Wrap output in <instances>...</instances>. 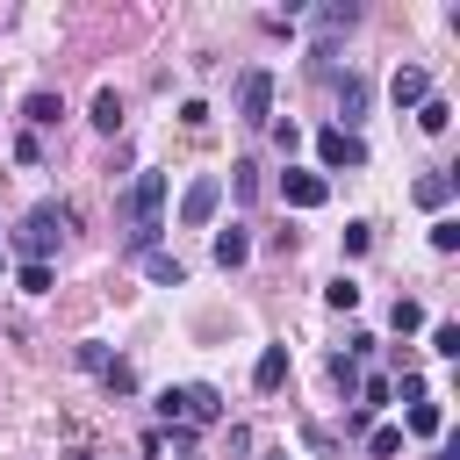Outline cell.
Wrapping results in <instances>:
<instances>
[{"label":"cell","instance_id":"6da1fadb","mask_svg":"<svg viewBox=\"0 0 460 460\" xmlns=\"http://www.w3.org/2000/svg\"><path fill=\"white\" fill-rule=\"evenodd\" d=\"M72 230V208L65 201H36L29 216H22V230H14V244H22V266H50V252H58V237Z\"/></svg>","mask_w":460,"mask_h":460},{"label":"cell","instance_id":"7a4b0ae2","mask_svg":"<svg viewBox=\"0 0 460 460\" xmlns=\"http://www.w3.org/2000/svg\"><path fill=\"white\" fill-rule=\"evenodd\" d=\"M158 208H165V172H158V165H144V172L129 180V194H122V216H129V230H151V223H158Z\"/></svg>","mask_w":460,"mask_h":460},{"label":"cell","instance_id":"3957f363","mask_svg":"<svg viewBox=\"0 0 460 460\" xmlns=\"http://www.w3.org/2000/svg\"><path fill=\"white\" fill-rule=\"evenodd\" d=\"M216 208H223V172H201V180L180 194V223H187V230H208Z\"/></svg>","mask_w":460,"mask_h":460},{"label":"cell","instance_id":"277c9868","mask_svg":"<svg viewBox=\"0 0 460 460\" xmlns=\"http://www.w3.org/2000/svg\"><path fill=\"white\" fill-rule=\"evenodd\" d=\"M237 122H273V72L266 65H252L237 79Z\"/></svg>","mask_w":460,"mask_h":460},{"label":"cell","instance_id":"5b68a950","mask_svg":"<svg viewBox=\"0 0 460 460\" xmlns=\"http://www.w3.org/2000/svg\"><path fill=\"white\" fill-rule=\"evenodd\" d=\"M280 201H288V208H323V201H331V180L288 165V172H280Z\"/></svg>","mask_w":460,"mask_h":460},{"label":"cell","instance_id":"8992f818","mask_svg":"<svg viewBox=\"0 0 460 460\" xmlns=\"http://www.w3.org/2000/svg\"><path fill=\"white\" fill-rule=\"evenodd\" d=\"M323 79L338 86V129L352 137V129H359V115H367V79H359V72H323Z\"/></svg>","mask_w":460,"mask_h":460},{"label":"cell","instance_id":"52a82bcc","mask_svg":"<svg viewBox=\"0 0 460 460\" xmlns=\"http://www.w3.org/2000/svg\"><path fill=\"white\" fill-rule=\"evenodd\" d=\"M316 158H323V165H367V144L331 122V129H316Z\"/></svg>","mask_w":460,"mask_h":460},{"label":"cell","instance_id":"ba28073f","mask_svg":"<svg viewBox=\"0 0 460 460\" xmlns=\"http://www.w3.org/2000/svg\"><path fill=\"white\" fill-rule=\"evenodd\" d=\"M388 93H395V108H410V115H417V108L431 101V72H424V65H402V72L388 79Z\"/></svg>","mask_w":460,"mask_h":460},{"label":"cell","instance_id":"9c48e42d","mask_svg":"<svg viewBox=\"0 0 460 460\" xmlns=\"http://www.w3.org/2000/svg\"><path fill=\"white\" fill-rule=\"evenodd\" d=\"M208 424H223V395L208 381H187V431H208Z\"/></svg>","mask_w":460,"mask_h":460},{"label":"cell","instance_id":"30bf717a","mask_svg":"<svg viewBox=\"0 0 460 460\" xmlns=\"http://www.w3.org/2000/svg\"><path fill=\"white\" fill-rule=\"evenodd\" d=\"M309 22H316V36H323V43H316V50H331V36H345V29H352V22H359V7H352V0H331V7H316V14H309Z\"/></svg>","mask_w":460,"mask_h":460},{"label":"cell","instance_id":"8fae6325","mask_svg":"<svg viewBox=\"0 0 460 460\" xmlns=\"http://www.w3.org/2000/svg\"><path fill=\"white\" fill-rule=\"evenodd\" d=\"M58 115H65V93H50V86H36V93L22 101V122H29V137H36V129H50Z\"/></svg>","mask_w":460,"mask_h":460},{"label":"cell","instance_id":"7c38bea8","mask_svg":"<svg viewBox=\"0 0 460 460\" xmlns=\"http://www.w3.org/2000/svg\"><path fill=\"white\" fill-rule=\"evenodd\" d=\"M280 381H288V345H266V352H259V367H252V388H259V395H273Z\"/></svg>","mask_w":460,"mask_h":460},{"label":"cell","instance_id":"4fadbf2b","mask_svg":"<svg viewBox=\"0 0 460 460\" xmlns=\"http://www.w3.org/2000/svg\"><path fill=\"white\" fill-rule=\"evenodd\" d=\"M252 259V237H244V223H230V230H216V266L230 273V266H244Z\"/></svg>","mask_w":460,"mask_h":460},{"label":"cell","instance_id":"5bb4252c","mask_svg":"<svg viewBox=\"0 0 460 460\" xmlns=\"http://www.w3.org/2000/svg\"><path fill=\"white\" fill-rule=\"evenodd\" d=\"M402 431H417V438H438V431H446V410H438V402H424V395H417V402H410V410H402Z\"/></svg>","mask_w":460,"mask_h":460},{"label":"cell","instance_id":"9a60e30c","mask_svg":"<svg viewBox=\"0 0 460 460\" xmlns=\"http://www.w3.org/2000/svg\"><path fill=\"white\" fill-rule=\"evenodd\" d=\"M93 129H101V137H115V129H122V93H115V86H101V93H93Z\"/></svg>","mask_w":460,"mask_h":460},{"label":"cell","instance_id":"2e32d148","mask_svg":"<svg viewBox=\"0 0 460 460\" xmlns=\"http://www.w3.org/2000/svg\"><path fill=\"white\" fill-rule=\"evenodd\" d=\"M410 194H417V208H446V201H453V172H424Z\"/></svg>","mask_w":460,"mask_h":460},{"label":"cell","instance_id":"e0dca14e","mask_svg":"<svg viewBox=\"0 0 460 460\" xmlns=\"http://www.w3.org/2000/svg\"><path fill=\"white\" fill-rule=\"evenodd\" d=\"M144 273H151L158 288H180V280H187V266H180L172 252H144Z\"/></svg>","mask_w":460,"mask_h":460},{"label":"cell","instance_id":"ac0fdd59","mask_svg":"<svg viewBox=\"0 0 460 460\" xmlns=\"http://www.w3.org/2000/svg\"><path fill=\"white\" fill-rule=\"evenodd\" d=\"M151 410H158V424H165V431H187V388H165Z\"/></svg>","mask_w":460,"mask_h":460},{"label":"cell","instance_id":"d6986e66","mask_svg":"<svg viewBox=\"0 0 460 460\" xmlns=\"http://www.w3.org/2000/svg\"><path fill=\"white\" fill-rule=\"evenodd\" d=\"M417 129H431V137H446V129H453V101H438V93H431V101L417 108Z\"/></svg>","mask_w":460,"mask_h":460},{"label":"cell","instance_id":"ffe728a7","mask_svg":"<svg viewBox=\"0 0 460 460\" xmlns=\"http://www.w3.org/2000/svg\"><path fill=\"white\" fill-rule=\"evenodd\" d=\"M101 388H108V395H137V367H129V359H108V367H101Z\"/></svg>","mask_w":460,"mask_h":460},{"label":"cell","instance_id":"44dd1931","mask_svg":"<svg viewBox=\"0 0 460 460\" xmlns=\"http://www.w3.org/2000/svg\"><path fill=\"white\" fill-rule=\"evenodd\" d=\"M230 194H237V201H252V194H259V165H252V158H237V165H230Z\"/></svg>","mask_w":460,"mask_h":460},{"label":"cell","instance_id":"7402d4cb","mask_svg":"<svg viewBox=\"0 0 460 460\" xmlns=\"http://www.w3.org/2000/svg\"><path fill=\"white\" fill-rule=\"evenodd\" d=\"M323 302H331V309H359V280H352V273H338V280L323 288Z\"/></svg>","mask_w":460,"mask_h":460},{"label":"cell","instance_id":"603a6c76","mask_svg":"<svg viewBox=\"0 0 460 460\" xmlns=\"http://www.w3.org/2000/svg\"><path fill=\"white\" fill-rule=\"evenodd\" d=\"M431 352L438 359H460V323H431Z\"/></svg>","mask_w":460,"mask_h":460},{"label":"cell","instance_id":"cb8c5ba5","mask_svg":"<svg viewBox=\"0 0 460 460\" xmlns=\"http://www.w3.org/2000/svg\"><path fill=\"white\" fill-rule=\"evenodd\" d=\"M72 359H79L86 374H101V367H108V345H101V338H79V345H72Z\"/></svg>","mask_w":460,"mask_h":460},{"label":"cell","instance_id":"d4e9b609","mask_svg":"<svg viewBox=\"0 0 460 460\" xmlns=\"http://www.w3.org/2000/svg\"><path fill=\"white\" fill-rule=\"evenodd\" d=\"M431 252H460V223H453V216L431 223Z\"/></svg>","mask_w":460,"mask_h":460},{"label":"cell","instance_id":"484cf974","mask_svg":"<svg viewBox=\"0 0 460 460\" xmlns=\"http://www.w3.org/2000/svg\"><path fill=\"white\" fill-rule=\"evenodd\" d=\"M395 331H402V338H410V331H424V302H410V295H402V302H395Z\"/></svg>","mask_w":460,"mask_h":460},{"label":"cell","instance_id":"4316f807","mask_svg":"<svg viewBox=\"0 0 460 460\" xmlns=\"http://www.w3.org/2000/svg\"><path fill=\"white\" fill-rule=\"evenodd\" d=\"M331 381H338V388H359V359H345V352H331Z\"/></svg>","mask_w":460,"mask_h":460},{"label":"cell","instance_id":"83f0119b","mask_svg":"<svg viewBox=\"0 0 460 460\" xmlns=\"http://www.w3.org/2000/svg\"><path fill=\"white\" fill-rule=\"evenodd\" d=\"M367 453H381V460H388V453H402V431H395V424H381V431L367 438Z\"/></svg>","mask_w":460,"mask_h":460},{"label":"cell","instance_id":"f1b7e54d","mask_svg":"<svg viewBox=\"0 0 460 460\" xmlns=\"http://www.w3.org/2000/svg\"><path fill=\"white\" fill-rule=\"evenodd\" d=\"M367 244H374V223H345V252H352V259H359V252H367Z\"/></svg>","mask_w":460,"mask_h":460},{"label":"cell","instance_id":"f546056e","mask_svg":"<svg viewBox=\"0 0 460 460\" xmlns=\"http://www.w3.org/2000/svg\"><path fill=\"white\" fill-rule=\"evenodd\" d=\"M14 280H22V295H43V288H50V266H22Z\"/></svg>","mask_w":460,"mask_h":460},{"label":"cell","instance_id":"4dcf8cb0","mask_svg":"<svg viewBox=\"0 0 460 460\" xmlns=\"http://www.w3.org/2000/svg\"><path fill=\"white\" fill-rule=\"evenodd\" d=\"M259 460H288V446H273V453H259Z\"/></svg>","mask_w":460,"mask_h":460},{"label":"cell","instance_id":"1f68e13d","mask_svg":"<svg viewBox=\"0 0 460 460\" xmlns=\"http://www.w3.org/2000/svg\"><path fill=\"white\" fill-rule=\"evenodd\" d=\"M115 460H137V453H115Z\"/></svg>","mask_w":460,"mask_h":460}]
</instances>
